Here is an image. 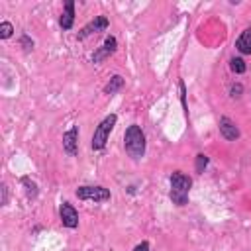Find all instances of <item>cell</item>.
Listing matches in <instances>:
<instances>
[{
    "label": "cell",
    "mask_w": 251,
    "mask_h": 251,
    "mask_svg": "<svg viewBox=\"0 0 251 251\" xmlns=\"http://www.w3.org/2000/svg\"><path fill=\"white\" fill-rule=\"evenodd\" d=\"M235 47L237 51L243 53V55H251V28H247L235 41Z\"/></svg>",
    "instance_id": "30bf717a"
},
{
    "label": "cell",
    "mask_w": 251,
    "mask_h": 251,
    "mask_svg": "<svg viewBox=\"0 0 251 251\" xmlns=\"http://www.w3.org/2000/svg\"><path fill=\"white\" fill-rule=\"evenodd\" d=\"M124 143H126V151L130 153V157H134V159L143 157V153H145V135H143L139 126H130L126 130Z\"/></svg>",
    "instance_id": "6da1fadb"
},
{
    "label": "cell",
    "mask_w": 251,
    "mask_h": 251,
    "mask_svg": "<svg viewBox=\"0 0 251 251\" xmlns=\"http://www.w3.org/2000/svg\"><path fill=\"white\" fill-rule=\"evenodd\" d=\"M116 120H118L116 114H110V116H106L102 122H100V126L96 128V132L92 135V149H102L106 145L108 135L116 126Z\"/></svg>",
    "instance_id": "3957f363"
},
{
    "label": "cell",
    "mask_w": 251,
    "mask_h": 251,
    "mask_svg": "<svg viewBox=\"0 0 251 251\" xmlns=\"http://www.w3.org/2000/svg\"><path fill=\"white\" fill-rule=\"evenodd\" d=\"M73 20H75V4L67 2L65 4V14L61 16V28L63 30H71L73 28Z\"/></svg>",
    "instance_id": "8fae6325"
},
{
    "label": "cell",
    "mask_w": 251,
    "mask_h": 251,
    "mask_svg": "<svg viewBox=\"0 0 251 251\" xmlns=\"http://www.w3.org/2000/svg\"><path fill=\"white\" fill-rule=\"evenodd\" d=\"M124 86V79L120 77V75H116V77H112V81L106 84V88H104V92L106 94H114L116 90H120Z\"/></svg>",
    "instance_id": "7c38bea8"
},
{
    "label": "cell",
    "mask_w": 251,
    "mask_h": 251,
    "mask_svg": "<svg viewBox=\"0 0 251 251\" xmlns=\"http://www.w3.org/2000/svg\"><path fill=\"white\" fill-rule=\"evenodd\" d=\"M220 132H222V135H224L226 139H230V141H234V139L239 137V130H237V126H235L230 118H222V120H220Z\"/></svg>",
    "instance_id": "ba28073f"
},
{
    "label": "cell",
    "mask_w": 251,
    "mask_h": 251,
    "mask_svg": "<svg viewBox=\"0 0 251 251\" xmlns=\"http://www.w3.org/2000/svg\"><path fill=\"white\" fill-rule=\"evenodd\" d=\"M116 45H118V41H116V37H106V41H104V45H102V49L100 51H96L94 55H92V61L94 63H100L102 59H106L108 55H112L114 51H116Z\"/></svg>",
    "instance_id": "52a82bcc"
},
{
    "label": "cell",
    "mask_w": 251,
    "mask_h": 251,
    "mask_svg": "<svg viewBox=\"0 0 251 251\" xmlns=\"http://www.w3.org/2000/svg\"><path fill=\"white\" fill-rule=\"evenodd\" d=\"M77 196L81 200H94V202H104L110 200V190L104 186H81L77 190Z\"/></svg>",
    "instance_id": "277c9868"
},
{
    "label": "cell",
    "mask_w": 251,
    "mask_h": 251,
    "mask_svg": "<svg viewBox=\"0 0 251 251\" xmlns=\"http://www.w3.org/2000/svg\"><path fill=\"white\" fill-rule=\"evenodd\" d=\"M61 222L67 228H77L79 226V214H77V210L69 202L61 204Z\"/></svg>",
    "instance_id": "5b68a950"
},
{
    "label": "cell",
    "mask_w": 251,
    "mask_h": 251,
    "mask_svg": "<svg viewBox=\"0 0 251 251\" xmlns=\"http://www.w3.org/2000/svg\"><path fill=\"white\" fill-rule=\"evenodd\" d=\"M239 92H241V84H237V86H234V88H232V96H235V98H237V96H241Z\"/></svg>",
    "instance_id": "e0dca14e"
},
{
    "label": "cell",
    "mask_w": 251,
    "mask_h": 251,
    "mask_svg": "<svg viewBox=\"0 0 251 251\" xmlns=\"http://www.w3.org/2000/svg\"><path fill=\"white\" fill-rule=\"evenodd\" d=\"M206 165H208V157L200 153V155L196 157V171H198V173H202V171L206 169Z\"/></svg>",
    "instance_id": "9a60e30c"
},
{
    "label": "cell",
    "mask_w": 251,
    "mask_h": 251,
    "mask_svg": "<svg viewBox=\"0 0 251 251\" xmlns=\"http://www.w3.org/2000/svg\"><path fill=\"white\" fill-rule=\"evenodd\" d=\"M77 135H79V128H71L65 135H63V147L69 155H75L77 153Z\"/></svg>",
    "instance_id": "9c48e42d"
},
{
    "label": "cell",
    "mask_w": 251,
    "mask_h": 251,
    "mask_svg": "<svg viewBox=\"0 0 251 251\" xmlns=\"http://www.w3.org/2000/svg\"><path fill=\"white\" fill-rule=\"evenodd\" d=\"M106 28H108V18H104V16H98L94 22H90L88 26H84V28H83V32L79 33V37H81V39H84L86 35L96 33V32H104Z\"/></svg>",
    "instance_id": "8992f818"
},
{
    "label": "cell",
    "mask_w": 251,
    "mask_h": 251,
    "mask_svg": "<svg viewBox=\"0 0 251 251\" xmlns=\"http://www.w3.org/2000/svg\"><path fill=\"white\" fill-rule=\"evenodd\" d=\"M12 32H14V28H12L10 22H2V24H0V37H2V39H8L12 35Z\"/></svg>",
    "instance_id": "5bb4252c"
},
{
    "label": "cell",
    "mask_w": 251,
    "mask_h": 251,
    "mask_svg": "<svg viewBox=\"0 0 251 251\" xmlns=\"http://www.w3.org/2000/svg\"><path fill=\"white\" fill-rule=\"evenodd\" d=\"M134 251H149V243H147V241H143V243L135 245V249H134Z\"/></svg>",
    "instance_id": "2e32d148"
},
{
    "label": "cell",
    "mask_w": 251,
    "mask_h": 251,
    "mask_svg": "<svg viewBox=\"0 0 251 251\" xmlns=\"http://www.w3.org/2000/svg\"><path fill=\"white\" fill-rule=\"evenodd\" d=\"M230 67H232V71L234 73H237V75H241V73H245V61L243 59H239V57H234L232 61H230Z\"/></svg>",
    "instance_id": "4fadbf2b"
},
{
    "label": "cell",
    "mask_w": 251,
    "mask_h": 251,
    "mask_svg": "<svg viewBox=\"0 0 251 251\" xmlns=\"http://www.w3.org/2000/svg\"><path fill=\"white\" fill-rule=\"evenodd\" d=\"M190 184H192V181L186 175H183V173H173L171 175V200L175 204H179V206L186 204Z\"/></svg>",
    "instance_id": "7a4b0ae2"
}]
</instances>
